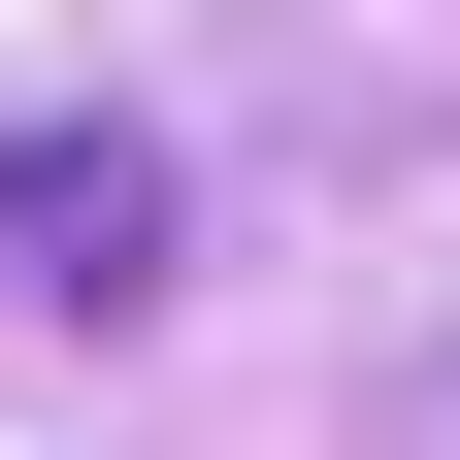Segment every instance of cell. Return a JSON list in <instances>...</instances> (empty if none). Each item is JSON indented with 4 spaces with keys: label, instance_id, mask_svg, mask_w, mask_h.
Here are the masks:
<instances>
[{
    "label": "cell",
    "instance_id": "cell-1",
    "mask_svg": "<svg viewBox=\"0 0 460 460\" xmlns=\"http://www.w3.org/2000/svg\"><path fill=\"white\" fill-rule=\"evenodd\" d=\"M164 263H198V164L164 132H0V296L33 329H132Z\"/></svg>",
    "mask_w": 460,
    "mask_h": 460
}]
</instances>
